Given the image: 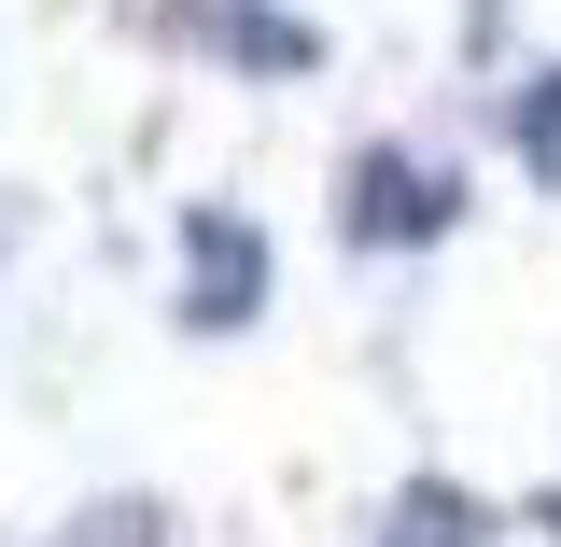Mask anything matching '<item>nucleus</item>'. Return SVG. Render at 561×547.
Here are the masks:
<instances>
[{
	"instance_id": "f257e3e1",
	"label": "nucleus",
	"mask_w": 561,
	"mask_h": 547,
	"mask_svg": "<svg viewBox=\"0 0 561 547\" xmlns=\"http://www.w3.org/2000/svg\"><path fill=\"white\" fill-rule=\"evenodd\" d=\"M183 253H197V267H183V309H197V323H253V295H267V267H253V225H239V210H210Z\"/></svg>"
},
{
	"instance_id": "f03ea898",
	"label": "nucleus",
	"mask_w": 561,
	"mask_h": 547,
	"mask_svg": "<svg viewBox=\"0 0 561 547\" xmlns=\"http://www.w3.org/2000/svg\"><path fill=\"white\" fill-rule=\"evenodd\" d=\"M351 225H365V239H421V225H449V183H408V169H365V183H351Z\"/></svg>"
},
{
	"instance_id": "7ed1b4c3",
	"label": "nucleus",
	"mask_w": 561,
	"mask_h": 547,
	"mask_svg": "<svg viewBox=\"0 0 561 547\" xmlns=\"http://www.w3.org/2000/svg\"><path fill=\"white\" fill-rule=\"evenodd\" d=\"M463 534H478L463 491H408V505H393V547H463Z\"/></svg>"
}]
</instances>
